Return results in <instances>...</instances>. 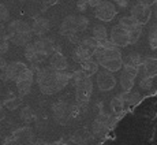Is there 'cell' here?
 Returning a JSON list of instances; mask_svg holds the SVG:
<instances>
[{
  "label": "cell",
  "instance_id": "cell-11",
  "mask_svg": "<svg viewBox=\"0 0 157 145\" xmlns=\"http://www.w3.org/2000/svg\"><path fill=\"white\" fill-rule=\"evenodd\" d=\"M108 118H109V114L107 112H100L97 115L94 120L92 123V135L93 137H97V138H101L107 134V131L109 130L108 129Z\"/></svg>",
  "mask_w": 157,
  "mask_h": 145
},
{
  "label": "cell",
  "instance_id": "cell-17",
  "mask_svg": "<svg viewBox=\"0 0 157 145\" xmlns=\"http://www.w3.org/2000/svg\"><path fill=\"white\" fill-rule=\"evenodd\" d=\"M78 33L77 28V15H68L63 19L62 25H60V34L66 36V37H70Z\"/></svg>",
  "mask_w": 157,
  "mask_h": 145
},
{
  "label": "cell",
  "instance_id": "cell-42",
  "mask_svg": "<svg viewBox=\"0 0 157 145\" xmlns=\"http://www.w3.org/2000/svg\"><path fill=\"white\" fill-rule=\"evenodd\" d=\"M32 145H51V144L45 143V141H43V140H34Z\"/></svg>",
  "mask_w": 157,
  "mask_h": 145
},
{
  "label": "cell",
  "instance_id": "cell-31",
  "mask_svg": "<svg viewBox=\"0 0 157 145\" xmlns=\"http://www.w3.org/2000/svg\"><path fill=\"white\" fill-rule=\"evenodd\" d=\"M89 26V19L85 15H77V28H78V33L85 32Z\"/></svg>",
  "mask_w": 157,
  "mask_h": 145
},
{
  "label": "cell",
  "instance_id": "cell-22",
  "mask_svg": "<svg viewBox=\"0 0 157 145\" xmlns=\"http://www.w3.org/2000/svg\"><path fill=\"white\" fill-rule=\"evenodd\" d=\"M111 110H112V112L116 116H122L123 114L126 112L127 107H126V104H124V100L120 97V95H117L116 97H113L112 100H111Z\"/></svg>",
  "mask_w": 157,
  "mask_h": 145
},
{
  "label": "cell",
  "instance_id": "cell-28",
  "mask_svg": "<svg viewBox=\"0 0 157 145\" xmlns=\"http://www.w3.org/2000/svg\"><path fill=\"white\" fill-rule=\"evenodd\" d=\"M21 104H22V100H21V97H15V96L6 99V100L3 101V105H4V108H7V110H10V111L17 110V108L19 107Z\"/></svg>",
  "mask_w": 157,
  "mask_h": 145
},
{
  "label": "cell",
  "instance_id": "cell-23",
  "mask_svg": "<svg viewBox=\"0 0 157 145\" xmlns=\"http://www.w3.org/2000/svg\"><path fill=\"white\" fill-rule=\"evenodd\" d=\"M98 67H100V65L96 62L94 58L87 59L85 62L81 63V70L85 72L86 75H89V77H92L93 74H96V72L98 71Z\"/></svg>",
  "mask_w": 157,
  "mask_h": 145
},
{
  "label": "cell",
  "instance_id": "cell-29",
  "mask_svg": "<svg viewBox=\"0 0 157 145\" xmlns=\"http://www.w3.org/2000/svg\"><path fill=\"white\" fill-rule=\"evenodd\" d=\"M8 47H10V41H8L7 33H6V29L0 28V53H4L8 51Z\"/></svg>",
  "mask_w": 157,
  "mask_h": 145
},
{
  "label": "cell",
  "instance_id": "cell-43",
  "mask_svg": "<svg viewBox=\"0 0 157 145\" xmlns=\"http://www.w3.org/2000/svg\"><path fill=\"white\" fill-rule=\"evenodd\" d=\"M6 65H7V62H6V60L0 56V70H3V69L6 67Z\"/></svg>",
  "mask_w": 157,
  "mask_h": 145
},
{
  "label": "cell",
  "instance_id": "cell-8",
  "mask_svg": "<svg viewBox=\"0 0 157 145\" xmlns=\"http://www.w3.org/2000/svg\"><path fill=\"white\" fill-rule=\"evenodd\" d=\"M123 72L120 75V86H122L123 92H130L134 86V81L138 75V69L134 66H128V65H123L122 66Z\"/></svg>",
  "mask_w": 157,
  "mask_h": 145
},
{
  "label": "cell",
  "instance_id": "cell-25",
  "mask_svg": "<svg viewBox=\"0 0 157 145\" xmlns=\"http://www.w3.org/2000/svg\"><path fill=\"white\" fill-rule=\"evenodd\" d=\"M92 37L96 41H102L108 38V30L104 25H94L92 30Z\"/></svg>",
  "mask_w": 157,
  "mask_h": 145
},
{
  "label": "cell",
  "instance_id": "cell-35",
  "mask_svg": "<svg viewBox=\"0 0 157 145\" xmlns=\"http://www.w3.org/2000/svg\"><path fill=\"white\" fill-rule=\"evenodd\" d=\"M87 7H89V2L87 0H77V8L79 13H85Z\"/></svg>",
  "mask_w": 157,
  "mask_h": 145
},
{
  "label": "cell",
  "instance_id": "cell-10",
  "mask_svg": "<svg viewBox=\"0 0 157 145\" xmlns=\"http://www.w3.org/2000/svg\"><path fill=\"white\" fill-rule=\"evenodd\" d=\"M152 14H153L152 8H150L149 6H145L140 2H138L137 4L132 6L131 11H130V15H131L138 23H141V25H146V23H149L150 18H152Z\"/></svg>",
  "mask_w": 157,
  "mask_h": 145
},
{
  "label": "cell",
  "instance_id": "cell-12",
  "mask_svg": "<svg viewBox=\"0 0 157 145\" xmlns=\"http://www.w3.org/2000/svg\"><path fill=\"white\" fill-rule=\"evenodd\" d=\"M97 86L101 92H109L116 86V78L113 77L112 72L104 70L97 75Z\"/></svg>",
  "mask_w": 157,
  "mask_h": 145
},
{
  "label": "cell",
  "instance_id": "cell-46",
  "mask_svg": "<svg viewBox=\"0 0 157 145\" xmlns=\"http://www.w3.org/2000/svg\"><path fill=\"white\" fill-rule=\"evenodd\" d=\"M19 2H26V0H19Z\"/></svg>",
  "mask_w": 157,
  "mask_h": 145
},
{
  "label": "cell",
  "instance_id": "cell-47",
  "mask_svg": "<svg viewBox=\"0 0 157 145\" xmlns=\"http://www.w3.org/2000/svg\"><path fill=\"white\" fill-rule=\"evenodd\" d=\"M68 145H75V144H72V143H71V144H68Z\"/></svg>",
  "mask_w": 157,
  "mask_h": 145
},
{
  "label": "cell",
  "instance_id": "cell-38",
  "mask_svg": "<svg viewBox=\"0 0 157 145\" xmlns=\"http://www.w3.org/2000/svg\"><path fill=\"white\" fill-rule=\"evenodd\" d=\"M115 4H117L120 8L128 7V0H115Z\"/></svg>",
  "mask_w": 157,
  "mask_h": 145
},
{
  "label": "cell",
  "instance_id": "cell-15",
  "mask_svg": "<svg viewBox=\"0 0 157 145\" xmlns=\"http://www.w3.org/2000/svg\"><path fill=\"white\" fill-rule=\"evenodd\" d=\"M52 112H53V118L56 119V122L62 123V125L67 123L68 119H70V111H68V105L66 104L64 101H62V100L53 103Z\"/></svg>",
  "mask_w": 157,
  "mask_h": 145
},
{
  "label": "cell",
  "instance_id": "cell-9",
  "mask_svg": "<svg viewBox=\"0 0 157 145\" xmlns=\"http://www.w3.org/2000/svg\"><path fill=\"white\" fill-rule=\"evenodd\" d=\"M96 18L102 21V22H109L116 17V7L113 3L108 0H101V3L94 8Z\"/></svg>",
  "mask_w": 157,
  "mask_h": 145
},
{
  "label": "cell",
  "instance_id": "cell-30",
  "mask_svg": "<svg viewBox=\"0 0 157 145\" xmlns=\"http://www.w3.org/2000/svg\"><path fill=\"white\" fill-rule=\"evenodd\" d=\"M149 45L152 49H157V22L150 28L149 32Z\"/></svg>",
  "mask_w": 157,
  "mask_h": 145
},
{
  "label": "cell",
  "instance_id": "cell-20",
  "mask_svg": "<svg viewBox=\"0 0 157 145\" xmlns=\"http://www.w3.org/2000/svg\"><path fill=\"white\" fill-rule=\"evenodd\" d=\"M142 66L146 77H157V58H146L145 60H142Z\"/></svg>",
  "mask_w": 157,
  "mask_h": 145
},
{
  "label": "cell",
  "instance_id": "cell-41",
  "mask_svg": "<svg viewBox=\"0 0 157 145\" xmlns=\"http://www.w3.org/2000/svg\"><path fill=\"white\" fill-rule=\"evenodd\" d=\"M156 2L157 0H140V3H142V4H145V6H152V4H156Z\"/></svg>",
  "mask_w": 157,
  "mask_h": 145
},
{
  "label": "cell",
  "instance_id": "cell-33",
  "mask_svg": "<svg viewBox=\"0 0 157 145\" xmlns=\"http://www.w3.org/2000/svg\"><path fill=\"white\" fill-rule=\"evenodd\" d=\"M140 86H141V89H144V90H149L150 88L153 86V78H150V77H142L141 78V81H140Z\"/></svg>",
  "mask_w": 157,
  "mask_h": 145
},
{
  "label": "cell",
  "instance_id": "cell-16",
  "mask_svg": "<svg viewBox=\"0 0 157 145\" xmlns=\"http://www.w3.org/2000/svg\"><path fill=\"white\" fill-rule=\"evenodd\" d=\"M32 28V33L36 37H44L48 32L51 30V22L45 17H37L33 23L30 25Z\"/></svg>",
  "mask_w": 157,
  "mask_h": 145
},
{
  "label": "cell",
  "instance_id": "cell-40",
  "mask_svg": "<svg viewBox=\"0 0 157 145\" xmlns=\"http://www.w3.org/2000/svg\"><path fill=\"white\" fill-rule=\"evenodd\" d=\"M6 118V110H4V105L0 103V120H3Z\"/></svg>",
  "mask_w": 157,
  "mask_h": 145
},
{
  "label": "cell",
  "instance_id": "cell-45",
  "mask_svg": "<svg viewBox=\"0 0 157 145\" xmlns=\"http://www.w3.org/2000/svg\"><path fill=\"white\" fill-rule=\"evenodd\" d=\"M153 15H155V18H156V22H157V8H156V11L153 13Z\"/></svg>",
  "mask_w": 157,
  "mask_h": 145
},
{
  "label": "cell",
  "instance_id": "cell-24",
  "mask_svg": "<svg viewBox=\"0 0 157 145\" xmlns=\"http://www.w3.org/2000/svg\"><path fill=\"white\" fill-rule=\"evenodd\" d=\"M120 97L124 100V104L126 107H134V105H137L138 103L141 101V95H138V93H134V92H123L120 93Z\"/></svg>",
  "mask_w": 157,
  "mask_h": 145
},
{
  "label": "cell",
  "instance_id": "cell-1",
  "mask_svg": "<svg viewBox=\"0 0 157 145\" xmlns=\"http://www.w3.org/2000/svg\"><path fill=\"white\" fill-rule=\"evenodd\" d=\"M6 33H7L8 41L13 43L14 45H17V47H25L33 38L30 25L28 22L21 21V19H15L13 22L8 23Z\"/></svg>",
  "mask_w": 157,
  "mask_h": 145
},
{
  "label": "cell",
  "instance_id": "cell-21",
  "mask_svg": "<svg viewBox=\"0 0 157 145\" xmlns=\"http://www.w3.org/2000/svg\"><path fill=\"white\" fill-rule=\"evenodd\" d=\"M117 25L122 26L126 32H130V30H134V29H138V28H144V25L138 23L131 15H124V17H122L119 19V23H117Z\"/></svg>",
  "mask_w": 157,
  "mask_h": 145
},
{
  "label": "cell",
  "instance_id": "cell-36",
  "mask_svg": "<svg viewBox=\"0 0 157 145\" xmlns=\"http://www.w3.org/2000/svg\"><path fill=\"white\" fill-rule=\"evenodd\" d=\"M57 2H59V0H43L44 10H45V8H48V7H52V6H55Z\"/></svg>",
  "mask_w": 157,
  "mask_h": 145
},
{
  "label": "cell",
  "instance_id": "cell-4",
  "mask_svg": "<svg viewBox=\"0 0 157 145\" xmlns=\"http://www.w3.org/2000/svg\"><path fill=\"white\" fill-rule=\"evenodd\" d=\"M74 88H75V100H77V104L79 107L86 105L89 103L90 97H92V92H93L92 77H89V75L83 77Z\"/></svg>",
  "mask_w": 157,
  "mask_h": 145
},
{
  "label": "cell",
  "instance_id": "cell-13",
  "mask_svg": "<svg viewBox=\"0 0 157 145\" xmlns=\"http://www.w3.org/2000/svg\"><path fill=\"white\" fill-rule=\"evenodd\" d=\"M13 137L17 141V145H32L34 141V133L29 126H23L13 133Z\"/></svg>",
  "mask_w": 157,
  "mask_h": 145
},
{
  "label": "cell",
  "instance_id": "cell-7",
  "mask_svg": "<svg viewBox=\"0 0 157 145\" xmlns=\"http://www.w3.org/2000/svg\"><path fill=\"white\" fill-rule=\"evenodd\" d=\"M33 81H34V71L32 69H28L26 71H23L19 77L15 80V85H17V90L19 93V96H26L32 90Z\"/></svg>",
  "mask_w": 157,
  "mask_h": 145
},
{
  "label": "cell",
  "instance_id": "cell-39",
  "mask_svg": "<svg viewBox=\"0 0 157 145\" xmlns=\"http://www.w3.org/2000/svg\"><path fill=\"white\" fill-rule=\"evenodd\" d=\"M89 2V7H92V8H96L98 4L101 3V0H87Z\"/></svg>",
  "mask_w": 157,
  "mask_h": 145
},
{
  "label": "cell",
  "instance_id": "cell-5",
  "mask_svg": "<svg viewBox=\"0 0 157 145\" xmlns=\"http://www.w3.org/2000/svg\"><path fill=\"white\" fill-rule=\"evenodd\" d=\"M96 48H97V41L93 37H89V38H85V40L79 41V44H78L77 49H75V53H74L75 62L82 63L87 59H92L93 56H94Z\"/></svg>",
  "mask_w": 157,
  "mask_h": 145
},
{
  "label": "cell",
  "instance_id": "cell-37",
  "mask_svg": "<svg viewBox=\"0 0 157 145\" xmlns=\"http://www.w3.org/2000/svg\"><path fill=\"white\" fill-rule=\"evenodd\" d=\"M2 145H17V141L14 140L13 135H10V137L4 138V141H3V144H2Z\"/></svg>",
  "mask_w": 157,
  "mask_h": 145
},
{
  "label": "cell",
  "instance_id": "cell-3",
  "mask_svg": "<svg viewBox=\"0 0 157 145\" xmlns=\"http://www.w3.org/2000/svg\"><path fill=\"white\" fill-rule=\"evenodd\" d=\"M36 49V65H34V70L38 69V65L43 63L44 60H47L52 55V52L56 49L55 43L48 37H38L36 41H33ZM33 70V71H34Z\"/></svg>",
  "mask_w": 157,
  "mask_h": 145
},
{
  "label": "cell",
  "instance_id": "cell-44",
  "mask_svg": "<svg viewBox=\"0 0 157 145\" xmlns=\"http://www.w3.org/2000/svg\"><path fill=\"white\" fill-rule=\"evenodd\" d=\"M51 145H68V143H66V141H63V140H59V141H55V143H52Z\"/></svg>",
  "mask_w": 157,
  "mask_h": 145
},
{
  "label": "cell",
  "instance_id": "cell-27",
  "mask_svg": "<svg viewBox=\"0 0 157 145\" xmlns=\"http://www.w3.org/2000/svg\"><path fill=\"white\" fill-rule=\"evenodd\" d=\"M19 116H21V119H22V122H25V123H32V122H34V119H36L34 111L30 107H23L22 110L19 111Z\"/></svg>",
  "mask_w": 157,
  "mask_h": 145
},
{
  "label": "cell",
  "instance_id": "cell-6",
  "mask_svg": "<svg viewBox=\"0 0 157 145\" xmlns=\"http://www.w3.org/2000/svg\"><path fill=\"white\" fill-rule=\"evenodd\" d=\"M28 66L23 62H11L7 63L6 67L2 70V74H0V78L3 81H15L23 71L28 70Z\"/></svg>",
  "mask_w": 157,
  "mask_h": 145
},
{
  "label": "cell",
  "instance_id": "cell-14",
  "mask_svg": "<svg viewBox=\"0 0 157 145\" xmlns=\"http://www.w3.org/2000/svg\"><path fill=\"white\" fill-rule=\"evenodd\" d=\"M109 40L116 45V47H127L130 45V41H128V34L122 26L116 25L111 29V34H109Z\"/></svg>",
  "mask_w": 157,
  "mask_h": 145
},
{
  "label": "cell",
  "instance_id": "cell-26",
  "mask_svg": "<svg viewBox=\"0 0 157 145\" xmlns=\"http://www.w3.org/2000/svg\"><path fill=\"white\" fill-rule=\"evenodd\" d=\"M123 65H128V66H134V67L140 69V66L142 65V58L140 53L137 52H131L126 56V59L123 60Z\"/></svg>",
  "mask_w": 157,
  "mask_h": 145
},
{
  "label": "cell",
  "instance_id": "cell-18",
  "mask_svg": "<svg viewBox=\"0 0 157 145\" xmlns=\"http://www.w3.org/2000/svg\"><path fill=\"white\" fill-rule=\"evenodd\" d=\"M49 66L52 69H55V70L60 71V70H67L68 69V62L67 59H66V56L63 55L62 52H59V51H53L52 55L49 56Z\"/></svg>",
  "mask_w": 157,
  "mask_h": 145
},
{
  "label": "cell",
  "instance_id": "cell-19",
  "mask_svg": "<svg viewBox=\"0 0 157 145\" xmlns=\"http://www.w3.org/2000/svg\"><path fill=\"white\" fill-rule=\"evenodd\" d=\"M92 137H93L92 133H89L86 129H78L72 135L71 143L75 145H89Z\"/></svg>",
  "mask_w": 157,
  "mask_h": 145
},
{
  "label": "cell",
  "instance_id": "cell-32",
  "mask_svg": "<svg viewBox=\"0 0 157 145\" xmlns=\"http://www.w3.org/2000/svg\"><path fill=\"white\" fill-rule=\"evenodd\" d=\"M83 77H86V74L82 70H75L71 72V77H70V84H72V86H75Z\"/></svg>",
  "mask_w": 157,
  "mask_h": 145
},
{
  "label": "cell",
  "instance_id": "cell-34",
  "mask_svg": "<svg viewBox=\"0 0 157 145\" xmlns=\"http://www.w3.org/2000/svg\"><path fill=\"white\" fill-rule=\"evenodd\" d=\"M10 18V11L3 3H0V23H4Z\"/></svg>",
  "mask_w": 157,
  "mask_h": 145
},
{
  "label": "cell",
  "instance_id": "cell-2",
  "mask_svg": "<svg viewBox=\"0 0 157 145\" xmlns=\"http://www.w3.org/2000/svg\"><path fill=\"white\" fill-rule=\"evenodd\" d=\"M37 74H36V81L38 84L40 90L44 95H55L60 92V88L57 85V77H56V70L52 69L51 66L47 67H38Z\"/></svg>",
  "mask_w": 157,
  "mask_h": 145
}]
</instances>
